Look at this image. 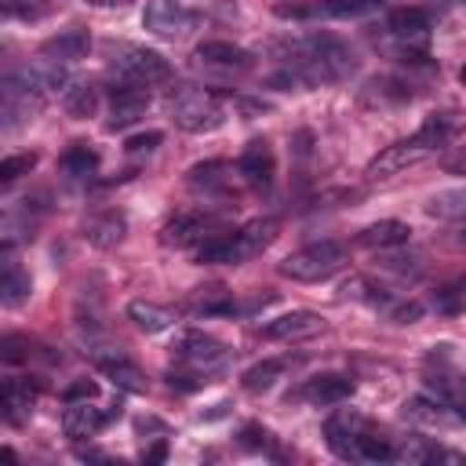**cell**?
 <instances>
[{
    "label": "cell",
    "mask_w": 466,
    "mask_h": 466,
    "mask_svg": "<svg viewBox=\"0 0 466 466\" xmlns=\"http://www.w3.org/2000/svg\"><path fill=\"white\" fill-rule=\"evenodd\" d=\"M353 69H357V55L350 51L346 40L331 33H313L302 44H295L291 73L299 76V84H335L346 80Z\"/></svg>",
    "instance_id": "1"
},
{
    "label": "cell",
    "mask_w": 466,
    "mask_h": 466,
    "mask_svg": "<svg viewBox=\"0 0 466 466\" xmlns=\"http://www.w3.org/2000/svg\"><path fill=\"white\" fill-rule=\"evenodd\" d=\"M277 237V218H255L248 226H240L237 233H215L204 244H197V262L200 266H240L251 255H258L269 240Z\"/></svg>",
    "instance_id": "2"
},
{
    "label": "cell",
    "mask_w": 466,
    "mask_h": 466,
    "mask_svg": "<svg viewBox=\"0 0 466 466\" xmlns=\"http://www.w3.org/2000/svg\"><path fill=\"white\" fill-rule=\"evenodd\" d=\"M167 113H171V120H175L182 131H193V135L215 131V127H222V120H226L222 102H218L208 87H197V84H178V87H171V95H167Z\"/></svg>",
    "instance_id": "3"
},
{
    "label": "cell",
    "mask_w": 466,
    "mask_h": 466,
    "mask_svg": "<svg viewBox=\"0 0 466 466\" xmlns=\"http://www.w3.org/2000/svg\"><path fill=\"white\" fill-rule=\"evenodd\" d=\"M346 266V248L335 240H320V244H306L299 251H291L288 258H280V277L313 284V280H328Z\"/></svg>",
    "instance_id": "4"
},
{
    "label": "cell",
    "mask_w": 466,
    "mask_h": 466,
    "mask_svg": "<svg viewBox=\"0 0 466 466\" xmlns=\"http://www.w3.org/2000/svg\"><path fill=\"white\" fill-rule=\"evenodd\" d=\"M109 73L116 76V84H135V87H149V84H160L171 76V62L160 55V51H149V47H127L113 66Z\"/></svg>",
    "instance_id": "5"
},
{
    "label": "cell",
    "mask_w": 466,
    "mask_h": 466,
    "mask_svg": "<svg viewBox=\"0 0 466 466\" xmlns=\"http://www.w3.org/2000/svg\"><path fill=\"white\" fill-rule=\"evenodd\" d=\"M437 153V146L422 135V131H415L411 138H400V142H393V146H386L379 157H371V164L364 167V175L375 182V178H390V175H397V171H404V167H411V164H419V160H426V157H433Z\"/></svg>",
    "instance_id": "6"
},
{
    "label": "cell",
    "mask_w": 466,
    "mask_h": 466,
    "mask_svg": "<svg viewBox=\"0 0 466 466\" xmlns=\"http://www.w3.org/2000/svg\"><path fill=\"white\" fill-rule=\"evenodd\" d=\"M44 98L40 91H33L18 73H7L4 76V91H0V113H4V127H18L25 120H33L40 109H44Z\"/></svg>",
    "instance_id": "7"
},
{
    "label": "cell",
    "mask_w": 466,
    "mask_h": 466,
    "mask_svg": "<svg viewBox=\"0 0 466 466\" xmlns=\"http://www.w3.org/2000/svg\"><path fill=\"white\" fill-rule=\"evenodd\" d=\"M175 357H178L182 364H189L193 371H211V368L226 364L229 346H226V342H218L215 335H204V331H186V335L178 339V346H175Z\"/></svg>",
    "instance_id": "8"
},
{
    "label": "cell",
    "mask_w": 466,
    "mask_h": 466,
    "mask_svg": "<svg viewBox=\"0 0 466 466\" xmlns=\"http://www.w3.org/2000/svg\"><path fill=\"white\" fill-rule=\"evenodd\" d=\"M197 22L193 11H186L178 0H146V11H142V25L164 40H175L182 36L189 25Z\"/></svg>",
    "instance_id": "9"
},
{
    "label": "cell",
    "mask_w": 466,
    "mask_h": 466,
    "mask_svg": "<svg viewBox=\"0 0 466 466\" xmlns=\"http://www.w3.org/2000/svg\"><path fill=\"white\" fill-rule=\"evenodd\" d=\"M320 331H324V317L313 309H291V313H280V317L262 324V335L277 339V342H302V339H313Z\"/></svg>",
    "instance_id": "10"
},
{
    "label": "cell",
    "mask_w": 466,
    "mask_h": 466,
    "mask_svg": "<svg viewBox=\"0 0 466 466\" xmlns=\"http://www.w3.org/2000/svg\"><path fill=\"white\" fill-rule=\"evenodd\" d=\"M350 393H353V379H350V375H339V371H320V375L306 379V382L295 390L299 400L317 404V408H320V404H342Z\"/></svg>",
    "instance_id": "11"
},
{
    "label": "cell",
    "mask_w": 466,
    "mask_h": 466,
    "mask_svg": "<svg viewBox=\"0 0 466 466\" xmlns=\"http://www.w3.org/2000/svg\"><path fill=\"white\" fill-rule=\"evenodd\" d=\"M160 237H164V244L193 248V244H204L208 237H215V218L211 215H200V211H182V215H175L164 226Z\"/></svg>",
    "instance_id": "12"
},
{
    "label": "cell",
    "mask_w": 466,
    "mask_h": 466,
    "mask_svg": "<svg viewBox=\"0 0 466 466\" xmlns=\"http://www.w3.org/2000/svg\"><path fill=\"white\" fill-rule=\"evenodd\" d=\"M368 430V422H364V415H357L353 408H339L328 422H324V437H328V448L335 451V455H342V459H353V444H357V437Z\"/></svg>",
    "instance_id": "13"
},
{
    "label": "cell",
    "mask_w": 466,
    "mask_h": 466,
    "mask_svg": "<svg viewBox=\"0 0 466 466\" xmlns=\"http://www.w3.org/2000/svg\"><path fill=\"white\" fill-rule=\"evenodd\" d=\"M149 109V87H135V84H120L113 87L109 98V127H131L135 120H142Z\"/></svg>",
    "instance_id": "14"
},
{
    "label": "cell",
    "mask_w": 466,
    "mask_h": 466,
    "mask_svg": "<svg viewBox=\"0 0 466 466\" xmlns=\"http://www.w3.org/2000/svg\"><path fill=\"white\" fill-rule=\"evenodd\" d=\"M113 415H116V411H102V408L91 404V400H69V408H66V415H62V430H66L69 441H87V437H95Z\"/></svg>",
    "instance_id": "15"
},
{
    "label": "cell",
    "mask_w": 466,
    "mask_h": 466,
    "mask_svg": "<svg viewBox=\"0 0 466 466\" xmlns=\"http://www.w3.org/2000/svg\"><path fill=\"white\" fill-rule=\"evenodd\" d=\"M237 171H240V178L248 186H269L273 175H277V157H273L269 142H262V138L248 142L244 153H240V160H237Z\"/></svg>",
    "instance_id": "16"
},
{
    "label": "cell",
    "mask_w": 466,
    "mask_h": 466,
    "mask_svg": "<svg viewBox=\"0 0 466 466\" xmlns=\"http://www.w3.org/2000/svg\"><path fill=\"white\" fill-rule=\"evenodd\" d=\"M124 233H127V218L120 215V211H98V215H91L87 222H84V237H87V244H95V248H116L120 240H124Z\"/></svg>",
    "instance_id": "17"
},
{
    "label": "cell",
    "mask_w": 466,
    "mask_h": 466,
    "mask_svg": "<svg viewBox=\"0 0 466 466\" xmlns=\"http://www.w3.org/2000/svg\"><path fill=\"white\" fill-rule=\"evenodd\" d=\"M87 47H91L87 29H62L58 36L44 40L40 55L51 58V62H62V66H66V62H80V58L87 55Z\"/></svg>",
    "instance_id": "18"
},
{
    "label": "cell",
    "mask_w": 466,
    "mask_h": 466,
    "mask_svg": "<svg viewBox=\"0 0 466 466\" xmlns=\"http://www.w3.org/2000/svg\"><path fill=\"white\" fill-rule=\"evenodd\" d=\"M4 415L11 419V422H22L29 411H33V404H36V397H40V386L36 382H29V379H18V375H11V379H4Z\"/></svg>",
    "instance_id": "19"
},
{
    "label": "cell",
    "mask_w": 466,
    "mask_h": 466,
    "mask_svg": "<svg viewBox=\"0 0 466 466\" xmlns=\"http://www.w3.org/2000/svg\"><path fill=\"white\" fill-rule=\"evenodd\" d=\"M408 237H411L408 222H400V218H382V222L364 226V229L357 233V244L382 251V248H400V244H408Z\"/></svg>",
    "instance_id": "20"
},
{
    "label": "cell",
    "mask_w": 466,
    "mask_h": 466,
    "mask_svg": "<svg viewBox=\"0 0 466 466\" xmlns=\"http://www.w3.org/2000/svg\"><path fill=\"white\" fill-rule=\"evenodd\" d=\"M197 58L204 66H218V69H248L251 66V55L237 44H226V40H204L197 44Z\"/></svg>",
    "instance_id": "21"
},
{
    "label": "cell",
    "mask_w": 466,
    "mask_h": 466,
    "mask_svg": "<svg viewBox=\"0 0 466 466\" xmlns=\"http://www.w3.org/2000/svg\"><path fill=\"white\" fill-rule=\"evenodd\" d=\"M127 317H131V320H135V328H138V331H146V335H160V331L175 328V320H178L167 306H157V302H146V299L127 302Z\"/></svg>",
    "instance_id": "22"
},
{
    "label": "cell",
    "mask_w": 466,
    "mask_h": 466,
    "mask_svg": "<svg viewBox=\"0 0 466 466\" xmlns=\"http://www.w3.org/2000/svg\"><path fill=\"white\" fill-rule=\"evenodd\" d=\"M98 368H102V375L116 386V390H124V393H146V375L127 360V357H98Z\"/></svg>",
    "instance_id": "23"
},
{
    "label": "cell",
    "mask_w": 466,
    "mask_h": 466,
    "mask_svg": "<svg viewBox=\"0 0 466 466\" xmlns=\"http://www.w3.org/2000/svg\"><path fill=\"white\" fill-rule=\"evenodd\" d=\"M430 25H433V15H430L426 7H393L390 18H386V29H390L393 36H404V40L426 36Z\"/></svg>",
    "instance_id": "24"
},
{
    "label": "cell",
    "mask_w": 466,
    "mask_h": 466,
    "mask_svg": "<svg viewBox=\"0 0 466 466\" xmlns=\"http://www.w3.org/2000/svg\"><path fill=\"white\" fill-rule=\"evenodd\" d=\"M62 109L73 116V120H87L98 113V87L87 84V80H76L62 91Z\"/></svg>",
    "instance_id": "25"
},
{
    "label": "cell",
    "mask_w": 466,
    "mask_h": 466,
    "mask_svg": "<svg viewBox=\"0 0 466 466\" xmlns=\"http://www.w3.org/2000/svg\"><path fill=\"white\" fill-rule=\"evenodd\" d=\"M29 299V277L22 273V266L11 258V248L4 251V273H0V302L4 306H18Z\"/></svg>",
    "instance_id": "26"
},
{
    "label": "cell",
    "mask_w": 466,
    "mask_h": 466,
    "mask_svg": "<svg viewBox=\"0 0 466 466\" xmlns=\"http://www.w3.org/2000/svg\"><path fill=\"white\" fill-rule=\"evenodd\" d=\"M430 382V390H433V397L437 400H444L448 408H455L459 415H466V379L462 375H430L426 379Z\"/></svg>",
    "instance_id": "27"
},
{
    "label": "cell",
    "mask_w": 466,
    "mask_h": 466,
    "mask_svg": "<svg viewBox=\"0 0 466 466\" xmlns=\"http://www.w3.org/2000/svg\"><path fill=\"white\" fill-rule=\"evenodd\" d=\"M426 211H430L433 218H448V222L466 218V186H455V189H441V193H433V197H430V204H426Z\"/></svg>",
    "instance_id": "28"
},
{
    "label": "cell",
    "mask_w": 466,
    "mask_h": 466,
    "mask_svg": "<svg viewBox=\"0 0 466 466\" xmlns=\"http://www.w3.org/2000/svg\"><path fill=\"white\" fill-rule=\"evenodd\" d=\"M353 459H364V462H390V459H397V448L390 444V437H382V433H375L371 426L357 437V444H353Z\"/></svg>",
    "instance_id": "29"
},
{
    "label": "cell",
    "mask_w": 466,
    "mask_h": 466,
    "mask_svg": "<svg viewBox=\"0 0 466 466\" xmlns=\"http://www.w3.org/2000/svg\"><path fill=\"white\" fill-rule=\"evenodd\" d=\"M98 167V153L87 146V142H73L66 153H62V171L69 178H91Z\"/></svg>",
    "instance_id": "30"
},
{
    "label": "cell",
    "mask_w": 466,
    "mask_h": 466,
    "mask_svg": "<svg viewBox=\"0 0 466 466\" xmlns=\"http://www.w3.org/2000/svg\"><path fill=\"white\" fill-rule=\"evenodd\" d=\"M459 127H462V116L459 113H433V116H426V124L419 127L437 149H444L455 135H459Z\"/></svg>",
    "instance_id": "31"
},
{
    "label": "cell",
    "mask_w": 466,
    "mask_h": 466,
    "mask_svg": "<svg viewBox=\"0 0 466 466\" xmlns=\"http://www.w3.org/2000/svg\"><path fill=\"white\" fill-rule=\"evenodd\" d=\"M226 171H229V164L226 160H204V164H193L189 167V175H186V182L193 186V189H222L226 186Z\"/></svg>",
    "instance_id": "32"
},
{
    "label": "cell",
    "mask_w": 466,
    "mask_h": 466,
    "mask_svg": "<svg viewBox=\"0 0 466 466\" xmlns=\"http://www.w3.org/2000/svg\"><path fill=\"white\" fill-rule=\"evenodd\" d=\"M280 375H284V360H258L244 371V390L248 393H266Z\"/></svg>",
    "instance_id": "33"
},
{
    "label": "cell",
    "mask_w": 466,
    "mask_h": 466,
    "mask_svg": "<svg viewBox=\"0 0 466 466\" xmlns=\"http://www.w3.org/2000/svg\"><path fill=\"white\" fill-rule=\"evenodd\" d=\"M386 0H324V15H331V18H357V15H368V11H375V7H382Z\"/></svg>",
    "instance_id": "34"
},
{
    "label": "cell",
    "mask_w": 466,
    "mask_h": 466,
    "mask_svg": "<svg viewBox=\"0 0 466 466\" xmlns=\"http://www.w3.org/2000/svg\"><path fill=\"white\" fill-rule=\"evenodd\" d=\"M444 400H437V397H415V400H408L404 404V411L411 415V419H422V422H441L444 419Z\"/></svg>",
    "instance_id": "35"
},
{
    "label": "cell",
    "mask_w": 466,
    "mask_h": 466,
    "mask_svg": "<svg viewBox=\"0 0 466 466\" xmlns=\"http://www.w3.org/2000/svg\"><path fill=\"white\" fill-rule=\"evenodd\" d=\"M36 167V153H15V157H4L0 160V182H15L22 175H29Z\"/></svg>",
    "instance_id": "36"
},
{
    "label": "cell",
    "mask_w": 466,
    "mask_h": 466,
    "mask_svg": "<svg viewBox=\"0 0 466 466\" xmlns=\"http://www.w3.org/2000/svg\"><path fill=\"white\" fill-rule=\"evenodd\" d=\"M160 142H164L160 131H142V135H131V138L124 142V149H127V153H149V149H157Z\"/></svg>",
    "instance_id": "37"
},
{
    "label": "cell",
    "mask_w": 466,
    "mask_h": 466,
    "mask_svg": "<svg viewBox=\"0 0 466 466\" xmlns=\"http://www.w3.org/2000/svg\"><path fill=\"white\" fill-rule=\"evenodd\" d=\"M95 393H98V382H91V379H76L73 386H66V404L69 400H95Z\"/></svg>",
    "instance_id": "38"
},
{
    "label": "cell",
    "mask_w": 466,
    "mask_h": 466,
    "mask_svg": "<svg viewBox=\"0 0 466 466\" xmlns=\"http://www.w3.org/2000/svg\"><path fill=\"white\" fill-rule=\"evenodd\" d=\"M422 317V306L419 302H400V306H393V320L397 324H415Z\"/></svg>",
    "instance_id": "39"
},
{
    "label": "cell",
    "mask_w": 466,
    "mask_h": 466,
    "mask_svg": "<svg viewBox=\"0 0 466 466\" xmlns=\"http://www.w3.org/2000/svg\"><path fill=\"white\" fill-rule=\"evenodd\" d=\"M240 437H244V444H251V448H262L269 433H266L262 426H244V433H240Z\"/></svg>",
    "instance_id": "40"
},
{
    "label": "cell",
    "mask_w": 466,
    "mask_h": 466,
    "mask_svg": "<svg viewBox=\"0 0 466 466\" xmlns=\"http://www.w3.org/2000/svg\"><path fill=\"white\" fill-rule=\"evenodd\" d=\"M142 459H146V462H164V459H167V441L160 437V441H157V444H153V448H149Z\"/></svg>",
    "instance_id": "41"
},
{
    "label": "cell",
    "mask_w": 466,
    "mask_h": 466,
    "mask_svg": "<svg viewBox=\"0 0 466 466\" xmlns=\"http://www.w3.org/2000/svg\"><path fill=\"white\" fill-rule=\"evenodd\" d=\"M87 4H95V7H127L131 0H87Z\"/></svg>",
    "instance_id": "42"
},
{
    "label": "cell",
    "mask_w": 466,
    "mask_h": 466,
    "mask_svg": "<svg viewBox=\"0 0 466 466\" xmlns=\"http://www.w3.org/2000/svg\"><path fill=\"white\" fill-rule=\"evenodd\" d=\"M448 171H466V153L455 157V160H448Z\"/></svg>",
    "instance_id": "43"
},
{
    "label": "cell",
    "mask_w": 466,
    "mask_h": 466,
    "mask_svg": "<svg viewBox=\"0 0 466 466\" xmlns=\"http://www.w3.org/2000/svg\"><path fill=\"white\" fill-rule=\"evenodd\" d=\"M459 80H462V87H466V66H462V69H459Z\"/></svg>",
    "instance_id": "44"
},
{
    "label": "cell",
    "mask_w": 466,
    "mask_h": 466,
    "mask_svg": "<svg viewBox=\"0 0 466 466\" xmlns=\"http://www.w3.org/2000/svg\"><path fill=\"white\" fill-rule=\"evenodd\" d=\"M459 240H462V244H466V229H462V233H459Z\"/></svg>",
    "instance_id": "45"
}]
</instances>
